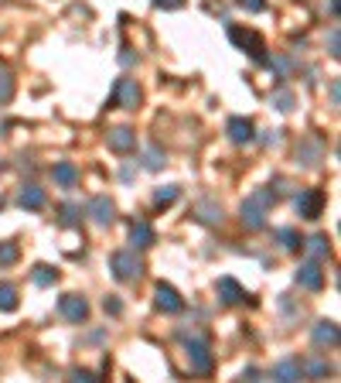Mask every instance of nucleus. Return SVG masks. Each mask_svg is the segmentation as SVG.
Returning a JSON list of instances; mask_svg holds the SVG:
<instances>
[{"label":"nucleus","instance_id":"obj_4","mask_svg":"<svg viewBox=\"0 0 341 383\" xmlns=\"http://www.w3.org/2000/svg\"><path fill=\"white\" fill-rule=\"evenodd\" d=\"M110 270H113L116 281L130 284V281H137L144 274V260L137 257V250H116L113 257H110Z\"/></svg>","mask_w":341,"mask_h":383},{"label":"nucleus","instance_id":"obj_36","mask_svg":"<svg viewBox=\"0 0 341 383\" xmlns=\"http://www.w3.org/2000/svg\"><path fill=\"white\" fill-rule=\"evenodd\" d=\"M72 380H86V383H93V380H96V373H93V370H72Z\"/></svg>","mask_w":341,"mask_h":383},{"label":"nucleus","instance_id":"obj_8","mask_svg":"<svg viewBox=\"0 0 341 383\" xmlns=\"http://www.w3.org/2000/svg\"><path fill=\"white\" fill-rule=\"evenodd\" d=\"M154 305H157V311H168V315H178V311H185V298L174 291L170 284H161L154 287Z\"/></svg>","mask_w":341,"mask_h":383},{"label":"nucleus","instance_id":"obj_7","mask_svg":"<svg viewBox=\"0 0 341 383\" xmlns=\"http://www.w3.org/2000/svg\"><path fill=\"white\" fill-rule=\"evenodd\" d=\"M294 206H297V216H301V219H318V216L324 212V192L321 189H304Z\"/></svg>","mask_w":341,"mask_h":383},{"label":"nucleus","instance_id":"obj_25","mask_svg":"<svg viewBox=\"0 0 341 383\" xmlns=\"http://www.w3.org/2000/svg\"><path fill=\"white\" fill-rule=\"evenodd\" d=\"M178 195H181V185H164V189L154 192V206L157 209H168V206L178 202Z\"/></svg>","mask_w":341,"mask_h":383},{"label":"nucleus","instance_id":"obj_20","mask_svg":"<svg viewBox=\"0 0 341 383\" xmlns=\"http://www.w3.org/2000/svg\"><path fill=\"white\" fill-rule=\"evenodd\" d=\"M301 366H304V377H311V380H324V377L335 373L324 356H307V360H301Z\"/></svg>","mask_w":341,"mask_h":383},{"label":"nucleus","instance_id":"obj_13","mask_svg":"<svg viewBox=\"0 0 341 383\" xmlns=\"http://www.w3.org/2000/svg\"><path fill=\"white\" fill-rule=\"evenodd\" d=\"M226 134L232 144H253V140H256V127H253L249 116H232L226 123Z\"/></svg>","mask_w":341,"mask_h":383},{"label":"nucleus","instance_id":"obj_18","mask_svg":"<svg viewBox=\"0 0 341 383\" xmlns=\"http://www.w3.org/2000/svg\"><path fill=\"white\" fill-rule=\"evenodd\" d=\"M18 206L21 209H31V212L45 209V189H38V185H21Z\"/></svg>","mask_w":341,"mask_h":383},{"label":"nucleus","instance_id":"obj_41","mask_svg":"<svg viewBox=\"0 0 341 383\" xmlns=\"http://www.w3.org/2000/svg\"><path fill=\"white\" fill-rule=\"evenodd\" d=\"M0 172H4V157H0Z\"/></svg>","mask_w":341,"mask_h":383},{"label":"nucleus","instance_id":"obj_16","mask_svg":"<svg viewBox=\"0 0 341 383\" xmlns=\"http://www.w3.org/2000/svg\"><path fill=\"white\" fill-rule=\"evenodd\" d=\"M311 339H314V345H318V349H338V339H341L338 326L324 318V322H318V326L311 328Z\"/></svg>","mask_w":341,"mask_h":383},{"label":"nucleus","instance_id":"obj_24","mask_svg":"<svg viewBox=\"0 0 341 383\" xmlns=\"http://www.w3.org/2000/svg\"><path fill=\"white\" fill-rule=\"evenodd\" d=\"M277 243L287 250V253H297V250L304 247V240H301V233L297 230H290V226H284V230H277Z\"/></svg>","mask_w":341,"mask_h":383},{"label":"nucleus","instance_id":"obj_9","mask_svg":"<svg viewBox=\"0 0 341 383\" xmlns=\"http://www.w3.org/2000/svg\"><path fill=\"white\" fill-rule=\"evenodd\" d=\"M191 219H198L202 226H222L226 212H222V206H219V202L202 199V202H195V206H191Z\"/></svg>","mask_w":341,"mask_h":383},{"label":"nucleus","instance_id":"obj_1","mask_svg":"<svg viewBox=\"0 0 341 383\" xmlns=\"http://www.w3.org/2000/svg\"><path fill=\"white\" fill-rule=\"evenodd\" d=\"M277 206V192H273V185L270 189H256L253 195H249L246 202L239 206V219H243V226L246 230H263L266 226V212Z\"/></svg>","mask_w":341,"mask_h":383},{"label":"nucleus","instance_id":"obj_23","mask_svg":"<svg viewBox=\"0 0 341 383\" xmlns=\"http://www.w3.org/2000/svg\"><path fill=\"white\" fill-rule=\"evenodd\" d=\"M58 223L69 226V230L79 226V223H82V206H79V202H65V206L58 209Z\"/></svg>","mask_w":341,"mask_h":383},{"label":"nucleus","instance_id":"obj_32","mask_svg":"<svg viewBox=\"0 0 341 383\" xmlns=\"http://www.w3.org/2000/svg\"><path fill=\"white\" fill-rule=\"evenodd\" d=\"M328 55H331V58L341 55V35H338V28H331V35H328Z\"/></svg>","mask_w":341,"mask_h":383},{"label":"nucleus","instance_id":"obj_29","mask_svg":"<svg viewBox=\"0 0 341 383\" xmlns=\"http://www.w3.org/2000/svg\"><path fill=\"white\" fill-rule=\"evenodd\" d=\"M294 89H287V86H280V89H273V106L280 110V113H290L294 110Z\"/></svg>","mask_w":341,"mask_h":383},{"label":"nucleus","instance_id":"obj_40","mask_svg":"<svg viewBox=\"0 0 341 383\" xmlns=\"http://www.w3.org/2000/svg\"><path fill=\"white\" fill-rule=\"evenodd\" d=\"M328 14H331V18H338V0H328Z\"/></svg>","mask_w":341,"mask_h":383},{"label":"nucleus","instance_id":"obj_37","mask_svg":"<svg viewBox=\"0 0 341 383\" xmlns=\"http://www.w3.org/2000/svg\"><path fill=\"white\" fill-rule=\"evenodd\" d=\"M263 144H266V148H273V144H280V131H266Z\"/></svg>","mask_w":341,"mask_h":383},{"label":"nucleus","instance_id":"obj_19","mask_svg":"<svg viewBox=\"0 0 341 383\" xmlns=\"http://www.w3.org/2000/svg\"><path fill=\"white\" fill-rule=\"evenodd\" d=\"M311 253V260H328L331 257V240H328V233H314L311 240H304V247Z\"/></svg>","mask_w":341,"mask_h":383},{"label":"nucleus","instance_id":"obj_33","mask_svg":"<svg viewBox=\"0 0 341 383\" xmlns=\"http://www.w3.org/2000/svg\"><path fill=\"white\" fill-rule=\"evenodd\" d=\"M103 308H106V315H123V301L116 294H106L103 298Z\"/></svg>","mask_w":341,"mask_h":383},{"label":"nucleus","instance_id":"obj_26","mask_svg":"<svg viewBox=\"0 0 341 383\" xmlns=\"http://www.w3.org/2000/svg\"><path fill=\"white\" fill-rule=\"evenodd\" d=\"M11 99H14V72L0 62V106L11 103Z\"/></svg>","mask_w":341,"mask_h":383},{"label":"nucleus","instance_id":"obj_2","mask_svg":"<svg viewBox=\"0 0 341 383\" xmlns=\"http://www.w3.org/2000/svg\"><path fill=\"white\" fill-rule=\"evenodd\" d=\"M185 339V353H188V363H191V373H198V377H209L215 360H212V345L205 335H181Z\"/></svg>","mask_w":341,"mask_h":383},{"label":"nucleus","instance_id":"obj_10","mask_svg":"<svg viewBox=\"0 0 341 383\" xmlns=\"http://www.w3.org/2000/svg\"><path fill=\"white\" fill-rule=\"evenodd\" d=\"M294 281L304 287V291H321L324 287V270L318 260H307V264H301L297 267V274H294Z\"/></svg>","mask_w":341,"mask_h":383},{"label":"nucleus","instance_id":"obj_12","mask_svg":"<svg viewBox=\"0 0 341 383\" xmlns=\"http://www.w3.org/2000/svg\"><path fill=\"white\" fill-rule=\"evenodd\" d=\"M89 216H93L96 226H113L116 223V202L110 195H96L89 202Z\"/></svg>","mask_w":341,"mask_h":383},{"label":"nucleus","instance_id":"obj_31","mask_svg":"<svg viewBox=\"0 0 341 383\" xmlns=\"http://www.w3.org/2000/svg\"><path fill=\"white\" fill-rule=\"evenodd\" d=\"M0 311H18V287L0 284Z\"/></svg>","mask_w":341,"mask_h":383},{"label":"nucleus","instance_id":"obj_3","mask_svg":"<svg viewBox=\"0 0 341 383\" xmlns=\"http://www.w3.org/2000/svg\"><path fill=\"white\" fill-rule=\"evenodd\" d=\"M229 41H232L236 48L249 52L253 62H260V65L266 62V41L260 38L256 31H249V28H243V24H229Z\"/></svg>","mask_w":341,"mask_h":383},{"label":"nucleus","instance_id":"obj_5","mask_svg":"<svg viewBox=\"0 0 341 383\" xmlns=\"http://www.w3.org/2000/svg\"><path fill=\"white\" fill-rule=\"evenodd\" d=\"M113 103H116V106H123V110H137V106L144 103V89L137 86V79H130V76L116 79Z\"/></svg>","mask_w":341,"mask_h":383},{"label":"nucleus","instance_id":"obj_22","mask_svg":"<svg viewBox=\"0 0 341 383\" xmlns=\"http://www.w3.org/2000/svg\"><path fill=\"white\" fill-rule=\"evenodd\" d=\"M52 178H55V185H62V189H72L79 182V168L72 161H58L55 168H52Z\"/></svg>","mask_w":341,"mask_h":383},{"label":"nucleus","instance_id":"obj_38","mask_svg":"<svg viewBox=\"0 0 341 383\" xmlns=\"http://www.w3.org/2000/svg\"><path fill=\"white\" fill-rule=\"evenodd\" d=\"M338 99H341V86L338 79H331V106H338Z\"/></svg>","mask_w":341,"mask_h":383},{"label":"nucleus","instance_id":"obj_17","mask_svg":"<svg viewBox=\"0 0 341 383\" xmlns=\"http://www.w3.org/2000/svg\"><path fill=\"white\" fill-rule=\"evenodd\" d=\"M301 377H304V366L297 356H287V360H280V363L273 366V380L290 383V380H301Z\"/></svg>","mask_w":341,"mask_h":383},{"label":"nucleus","instance_id":"obj_11","mask_svg":"<svg viewBox=\"0 0 341 383\" xmlns=\"http://www.w3.org/2000/svg\"><path fill=\"white\" fill-rule=\"evenodd\" d=\"M297 161H301L304 168L321 165L324 161V140L321 137H304L301 144H297Z\"/></svg>","mask_w":341,"mask_h":383},{"label":"nucleus","instance_id":"obj_30","mask_svg":"<svg viewBox=\"0 0 341 383\" xmlns=\"http://www.w3.org/2000/svg\"><path fill=\"white\" fill-rule=\"evenodd\" d=\"M18 260H21V247L11 243V240H4L0 243V267H14Z\"/></svg>","mask_w":341,"mask_h":383},{"label":"nucleus","instance_id":"obj_34","mask_svg":"<svg viewBox=\"0 0 341 383\" xmlns=\"http://www.w3.org/2000/svg\"><path fill=\"white\" fill-rule=\"evenodd\" d=\"M236 4H239L246 14H263L266 11V0H236Z\"/></svg>","mask_w":341,"mask_h":383},{"label":"nucleus","instance_id":"obj_14","mask_svg":"<svg viewBox=\"0 0 341 383\" xmlns=\"http://www.w3.org/2000/svg\"><path fill=\"white\" fill-rule=\"evenodd\" d=\"M106 144H110L113 154H130L137 148V131L133 127H113L110 137H106Z\"/></svg>","mask_w":341,"mask_h":383},{"label":"nucleus","instance_id":"obj_28","mask_svg":"<svg viewBox=\"0 0 341 383\" xmlns=\"http://www.w3.org/2000/svg\"><path fill=\"white\" fill-rule=\"evenodd\" d=\"M31 281H35L38 287H52L58 281V270L48 267V264H38V267L31 270Z\"/></svg>","mask_w":341,"mask_h":383},{"label":"nucleus","instance_id":"obj_15","mask_svg":"<svg viewBox=\"0 0 341 383\" xmlns=\"http://www.w3.org/2000/svg\"><path fill=\"white\" fill-rule=\"evenodd\" d=\"M215 291H219V301H222V305H243V301L249 298L246 291H243V284L232 281V277H219Z\"/></svg>","mask_w":341,"mask_h":383},{"label":"nucleus","instance_id":"obj_21","mask_svg":"<svg viewBox=\"0 0 341 383\" xmlns=\"http://www.w3.org/2000/svg\"><path fill=\"white\" fill-rule=\"evenodd\" d=\"M154 240H157V236H154L151 226H147V223H137V219H133V223H130V243H133V250L154 247Z\"/></svg>","mask_w":341,"mask_h":383},{"label":"nucleus","instance_id":"obj_35","mask_svg":"<svg viewBox=\"0 0 341 383\" xmlns=\"http://www.w3.org/2000/svg\"><path fill=\"white\" fill-rule=\"evenodd\" d=\"M157 11H178V7H185V0H151Z\"/></svg>","mask_w":341,"mask_h":383},{"label":"nucleus","instance_id":"obj_27","mask_svg":"<svg viewBox=\"0 0 341 383\" xmlns=\"http://www.w3.org/2000/svg\"><path fill=\"white\" fill-rule=\"evenodd\" d=\"M164 165H168V154L161 151L157 144H154V148H147V151H144V168H147V172H161Z\"/></svg>","mask_w":341,"mask_h":383},{"label":"nucleus","instance_id":"obj_39","mask_svg":"<svg viewBox=\"0 0 341 383\" xmlns=\"http://www.w3.org/2000/svg\"><path fill=\"white\" fill-rule=\"evenodd\" d=\"M120 62H123V65H133V62H137V55H133V48H123V55H120Z\"/></svg>","mask_w":341,"mask_h":383},{"label":"nucleus","instance_id":"obj_6","mask_svg":"<svg viewBox=\"0 0 341 383\" xmlns=\"http://www.w3.org/2000/svg\"><path fill=\"white\" fill-rule=\"evenodd\" d=\"M58 311H62V318H65V322H76V326H82V322L89 318V301H86L82 294H62Z\"/></svg>","mask_w":341,"mask_h":383}]
</instances>
